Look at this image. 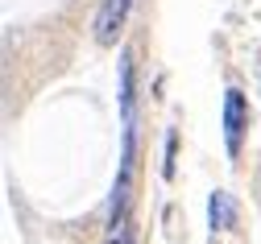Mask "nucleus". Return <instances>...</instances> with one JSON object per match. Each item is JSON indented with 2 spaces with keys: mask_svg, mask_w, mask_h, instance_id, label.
<instances>
[{
  "mask_svg": "<svg viewBox=\"0 0 261 244\" xmlns=\"http://www.w3.org/2000/svg\"><path fill=\"white\" fill-rule=\"evenodd\" d=\"M120 108H124V128L133 124V54H120Z\"/></svg>",
  "mask_w": 261,
  "mask_h": 244,
  "instance_id": "20e7f679",
  "label": "nucleus"
},
{
  "mask_svg": "<svg viewBox=\"0 0 261 244\" xmlns=\"http://www.w3.org/2000/svg\"><path fill=\"white\" fill-rule=\"evenodd\" d=\"M207 224H212V232H224V228L237 224V203H232L228 191H216V195H212V203H207Z\"/></svg>",
  "mask_w": 261,
  "mask_h": 244,
  "instance_id": "7ed1b4c3",
  "label": "nucleus"
},
{
  "mask_svg": "<svg viewBox=\"0 0 261 244\" xmlns=\"http://www.w3.org/2000/svg\"><path fill=\"white\" fill-rule=\"evenodd\" d=\"M241 137H245V95L232 87L224 95V145H228V153H241Z\"/></svg>",
  "mask_w": 261,
  "mask_h": 244,
  "instance_id": "f257e3e1",
  "label": "nucleus"
},
{
  "mask_svg": "<svg viewBox=\"0 0 261 244\" xmlns=\"http://www.w3.org/2000/svg\"><path fill=\"white\" fill-rule=\"evenodd\" d=\"M128 5H133V0H104L100 21H95V38H100L104 46H112V42H116V33H120V25H124Z\"/></svg>",
  "mask_w": 261,
  "mask_h": 244,
  "instance_id": "f03ea898",
  "label": "nucleus"
}]
</instances>
